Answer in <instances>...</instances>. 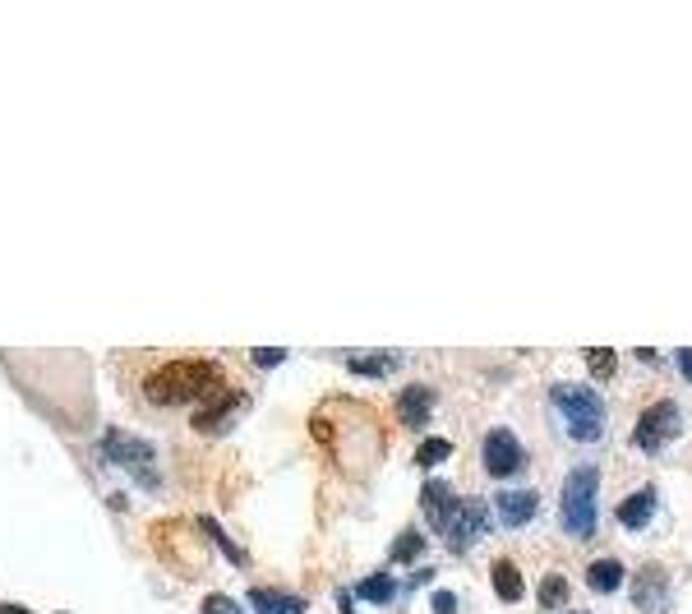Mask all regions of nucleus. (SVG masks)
Returning <instances> with one entry per match:
<instances>
[{"mask_svg": "<svg viewBox=\"0 0 692 614\" xmlns=\"http://www.w3.org/2000/svg\"><path fill=\"white\" fill-rule=\"evenodd\" d=\"M222 388V365L203 361V356H180L148 370L144 379V398L153 407H185V402H203Z\"/></svg>", "mask_w": 692, "mask_h": 614, "instance_id": "1", "label": "nucleus"}, {"mask_svg": "<svg viewBox=\"0 0 692 614\" xmlns=\"http://www.w3.org/2000/svg\"><path fill=\"white\" fill-rule=\"evenodd\" d=\"M549 402L559 407L563 425H568V434H573L577 444H596L600 434H605V402H600L596 388L554 384V388H549Z\"/></svg>", "mask_w": 692, "mask_h": 614, "instance_id": "2", "label": "nucleus"}, {"mask_svg": "<svg viewBox=\"0 0 692 614\" xmlns=\"http://www.w3.org/2000/svg\"><path fill=\"white\" fill-rule=\"evenodd\" d=\"M596 494H600V471L596 467H577L568 471L563 481V499H559V513H563V531L568 536H591L596 531Z\"/></svg>", "mask_w": 692, "mask_h": 614, "instance_id": "3", "label": "nucleus"}, {"mask_svg": "<svg viewBox=\"0 0 692 614\" xmlns=\"http://www.w3.org/2000/svg\"><path fill=\"white\" fill-rule=\"evenodd\" d=\"M679 430H683V416H679V407L669 398H660V402H651V407L637 416V430H633V444L642 448V453H656V448H665L669 439H679Z\"/></svg>", "mask_w": 692, "mask_h": 614, "instance_id": "4", "label": "nucleus"}, {"mask_svg": "<svg viewBox=\"0 0 692 614\" xmlns=\"http://www.w3.org/2000/svg\"><path fill=\"white\" fill-rule=\"evenodd\" d=\"M102 448H107V458H116L120 467H130L134 476H144L148 490H157V476H153V448L144 444V439H130V434H120V430H107L102 434Z\"/></svg>", "mask_w": 692, "mask_h": 614, "instance_id": "5", "label": "nucleus"}, {"mask_svg": "<svg viewBox=\"0 0 692 614\" xmlns=\"http://www.w3.org/2000/svg\"><path fill=\"white\" fill-rule=\"evenodd\" d=\"M517 467H522V444H517V434L513 430L485 434V471H490L494 481H508Z\"/></svg>", "mask_w": 692, "mask_h": 614, "instance_id": "6", "label": "nucleus"}, {"mask_svg": "<svg viewBox=\"0 0 692 614\" xmlns=\"http://www.w3.org/2000/svg\"><path fill=\"white\" fill-rule=\"evenodd\" d=\"M420 508H425V518L434 522V531L448 536V527H453L457 513H462V499L453 494V485L448 481H425V490H420Z\"/></svg>", "mask_w": 692, "mask_h": 614, "instance_id": "7", "label": "nucleus"}, {"mask_svg": "<svg viewBox=\"0 0 692 614\" xmlns=\"http://www.w3.org/2000/svg\"><path fill=\"white\" fill-rule=\"evenodd\" d=\"M633 605L642 614H665V605H669V573L660 564H642V573H637V582H633Z\"/></svg>", "mask_w": 692, "mask_h": 614, "instance_id": "8", "label": "nucleus"}, {"mask_svg": "<svg viewBox=\"0 0 692 614\" xmlns=\"http://www.w3.org/2000/svg\"><path fill=\"white\" fill-rule=\"evenodd\" d=\"M485 513H490V508L480 504V499H471V504H462V513H457V522H453V527H448V536H443V541H448V550H457V554H466V550H471V545H476L480 536H485V527H490V522H485Z\"/></svg>", "mask_w": 692, "mask_h": 614, "instance_id": "9", "label": "nucleus"}, {"mask_svg": "<svg viewBox=\"0 0 692 614\" xmlns=\"http://www.w3.org/2000/svg\"><path fill=\"white\" fill-rule=\"evenodd\" d=\"M245 407V393H231V388H217L213 398H203V407L194 411V430L208 434V430H222V425Z\"/></svg>", "mask_w": 692, "mask_h": 614, "instance_id": "10", "label": "nucleus"}, {"mask_svg": "<svg viewBox=\"0 0 692 614\" xmlns=\"http://www.w3.org/2000/svg\"><path fill=\"white\" fill-rule=\"evenodd\" d=\"M494 508H499V518L508 522V527H526V522L536 518L540 494L536 490H499L494 494Z\"/></svg>", "mask_w": 692, "mask_h": 614, "instance_id": "11", "label": "nucleus"}, {"mask_svg": "<svg viewBox=\"0 0 692 614\" xmlns=\"http://www.w3.org/2000/svg\"><path fill=\"white\" fill-rule=\"evenodd\" d=\"M430 407H434V393L425 384H406L397 393V421L411 425V430H420V425L430 421Z\"/></svg>", "mask_w": 692, "mask_h": 614, "instance_id": "12", "label": "nucleus"}, {"mask_svg": "<svg viewBox=\"0 0 692 614\" xmlns=\"http://www.w3.org/2000/svg\"><path fill=\"white\" fill-rule=\"evenodd\" d=\"M250 605H254V614H305L300 596H287V591H273V587H254Z\"/></svg>", "mask_w": 692, "mask_h": 614, "instance_id": "13", "label": "nucleus"}, {"mask_svg": "<svg viewBox=\"0 0 692 614\" xmlns=\"http://www.w3.org/2000/svg\"><path fill=\"white\" fill-rule=\"evenodd\" d=\"M651 513H656V490H637L619 504V522L628 531H642L646 522H651Z\"/></svg>", "mask_w": 692, "mask_h": 614, "instance_id": "14", "label": "nucleus"}, {"mask_svg": "<svg viewBox=\"0 0 692 614\" xmlns=\"http://www.w3.org/2000/svg\"><path fill=\"white\" fill-rule=\"evenodd\" d=\"M490 578H494V591H499V601H522V573H517V564H508V559H494L490 568Z\"/></svg>", "mask_w": 692, "mask_h": 614, "instance_id": "15", "label": "nucleus"}, {"mask_svg": "<svg viewBox=\"0 0 692 614\" xmlns=\"http://www.w3.org/2000/svg\"><path fill=\"white\" fill-rule=\"evenodd\" d=\"M586 582H591V591H619L623 587V564L619 559H596V564L586 568Z\"/></svg>", "mask_w": 692, "mask_h": 614, "instance_id": "16", "label": "nucleus"}, {"mask_svg": "<svg viewBox=\"0 0 692 614\" xmlns=\"http://www.w3.org/2000/svg\"><path fill=\"white\" fill-rule=\"evenodd\" d=\"M346 365L356 374H370V379H379V374L397 370V356H388V351H365V356H346Z\"/></svg>", "mask_w": 692, "mask_h": 614, "instance_id": "17", "label": "nucleus"}, {"mask_svg": "<svg viewBox=\"0 0 692 614\" xmlns=\"http://www.w3.org/2000/svg\"><path fill=\"white\" fill-rule=\"evenodd\" d=\"M536 601H540V610H559V605L568 601V578H563V573H549V578H540Z\"/></svg>", "mask_w": 692, "mask_h": 614, "instance_id": "18", "label": "nucleus"}, {"mask_svg": "<svg viewBox=\"0 0 692 614\" xmlns=\"http://www.w3.org/2000/svg\"><path fill=\"white\" fill-rule=\"evenodd\" d=\"M420 554H425V536H420L416 527L402 531V536L393 541V559H397V564H416Z\"/></svg>", "mask_w": 692, "mask_h": 614, "instance_id": "19", "label": "nucleus"}, {"mask_svg": "<svg viewBox=\"0 0 692 614\" xmlns=\"http://www.w3.org/2000/svg\"><path fill=\"white\" fill-rule=\"evenodd\" d=\"M582 361H586V370L596 374V379H609V374L619 370V356H614L609 347H586V351H582Z\"/></svg>", "mask_w": 692, "mask_h": 614, "instance_id": "20", "label": "nucleus"}, {"mask_svg": "<svg viewBox=\"0 0 692 614\" xmlns=\"http://www.w3.org/2000/svg\"><path fill=\"white\" fill-rule=\"evenodd\" d=\"M356 591H360V601H374V605H383V601H388V596H393V591H397V582L388 578V573H374V578H365Z\"/></svg>", "mask_w": 692, "mask_h": 614, "instance_id": "21", "label": "nucleus"}, {"mask_svg": "<svg viewBox=\"0 0 692 614\" xmlns=\"http://www.w3.org/2000/svg\"><path fill=\"white\" fill-rule=\"evenodd\" d=\"M453 453V444L448 439H425V444L416 448V467H434V462H443Z\"/></svg>", "mask_w": 692, "mask_h": 614, "instance_id": "22", "label": "nucleus"}, {"mask_svg": "<svg viewBox=\"0 0 692 614\" xmlns=\"http://www.w3.org/2000/svg\"><path fill=\"white\" fill-rule=\"evenodd\" d=\"M199 522H203V531H208V536H213V541H217V545H222V550H227V554H231V564H245V554H240V550H236V545H231V541H227V531L217 527V522H213V518H199Z\"/></svg>", "mask_w": 692, "mask_h": 614, "instance_id": "23", "label": "nucleus"}, {"mask_svg": "<svg viewBox=\"0 0 692 614\" xmlns=\"http://www.w3.org/2000/svg\"><path fill=\"white\" fill-rule=\"evenodd\" d=\"M250 361L268 370V365H282V361H287V351H282V347H259V351H254V356H250Z\"/></svg>", "mask_w": 692, "mask_h": 614, "instance_id": "24", "label": "nucleus"}, {"mask_svg": "<svg viewBox=\"0 0 692 614\" xmlns=\"http://www.w3.org/2000/svg\"><path fill=\"white\" fill-rule=\"evenodd\" d=\"M199 614H240L236 601H227V596H208V601L199 605Z\"/></svg>", "mask_w": 692, "mask_h": 614, "instance_id": "25", "label": "nucleus"}, {"mask_svg": "<svg viewBox=\"0 0 692 614\" xmlns=\"http://www.w3.org/2000/svg\"><path fill=\"white\" fill-rule=\"evenodd\" d=\"M434 614H457V596H453V591H434Z\"/></svg>", "mask_w": 692, "mask_h": 614, "instance_id": "26", "label": "nucleus"}, {"mask_svg": "<svg viewBox=\"0 0 692 614\" xmlns=\"http://www.w3.org/2000/svg\"><path fill=\"white\" fill-rule=\"evenodd\" d=\"M679 370H683V379L692 384V347H683V351H679Z\"/></svg>", "mask_w": 692, "mask_h": 614, "instance_id": "27", "label": "nucleus"}, {"mask_svg": "<svg viewBox=\"0 0 692 614\" xmlns=\"http://www.w3.org/2000/svg\"><path fill=\"white\" fill-rule=\"evenodd\" d=\"M633 356H637V361H642V365H660V351H651V347H637Z\"/></svg>", "mask_w": 692, "mask_h": 614, "instance_id": "28", "label": "nucleus"}, {"mask_svg": "<svg viewBox=\"0 0 692 614\" xmlns=\"http://www.w3.org/2000/svg\"><path fill=\"white\" fill-rule=\"evenodd\" d=\"M337 605H342V614H356V605H351V591H342V596H337Z\"/></svg>", "mask_w": 692, "mask_h": 614, "instance_id": "29", "label": "nucleus"}, {"mask_svg": "<svg viewBox=\"0 0 692 614\" xmlns=\"http://www.w3.org/2000/svg\"><path fill=\"white\" fill-rule=\"evenodd\" d=\"M0 614H33L28 605H0Z\"/></svg>", "mask_w": 692, "mask_h": 614, "instance_id": "30", "label": "nucleus"}]
</instances>
